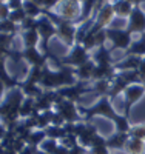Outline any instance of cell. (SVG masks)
<instances>
[{
    "instance_id": "f1b7e54d",
    "label": "cell",
    "mask_w": 145,
    "mask_h": 154,
    "mask_svg": "<svg viewBox=\"0 0 145 154\" xmlns=\"http://www.w3.org/2000/svg\"><path fill=\"white\" fill-rule=\"evenodd\" d=\"M88 152H90V154H111L113 151L108 148L107 142H105V137L100 136V137L96 140V143L88 149Z\"/></svg>"
},
{
    "instance_id": "52a82bcc",
    "label": "cell",
    "mask_w": 145,
    "mask_h": 154,
    "mask_svg": "<svg viewBox=\"0 0 145 154\" xmlns=\"http://www.w3.org/2000/svg\"><path fill=\"white\" fill-rule=\"evenodd\" d=\"M105 34H107V40L111 43L110 49L114 51V49H122V51H127L130 48V45L133 43V34H130L125 29H121V28H107L105 29Z\"/></svg>"
},
{
    "instance_id": "60d3db41",
    "label": "cell",
    "mask_w": 145,
    "mask_h": 154,
    "mask_svg": "<svg viewBox=\"0 0 145 154\" xmlns=\"http://www.w3.org/2000/svg\"><path fill=\"white\" fill-rule=\"evenodd\" d=\"M19 154H36V148H34V146H30V145H26Z\"/></svg>"
},
{
    "instance_id": "bcb514c9",
    "label": "cell",
    "mask_w": 145,
    "mask_h": 154,
    "mask_svg": "<svg viewBox=\"0 0 145 154\" xmlns=\"http://www.w3.org/2000/svg\"><path fill=\"white\" fill-rule=\"evenodd\" d=\"M2 2H3V0H0V3H2Z\"/></svg>"
},
{
    "instance_id": "1f68e13d",
    "label": "cell",
    "mask_w": 145,
    "mask_h": 154,
    "mask_svg": "<svg viewBox=\"0 0 145 154\" xmlns=\"http://www.w3.org/2000/svg\"><path fill=\"white\" fill-rule=\"evenodd\" d=\"M59 146H60V142H59V140L48 139V137H46L39 149H42V151H43V152H46V154H56V152H57V149H59Z\"/></svg>"
},
{
    "instance_id": "836d02e7",
    "label": "cell",
    "mask_w": 145,
    "mask_h": 154,
    "mask_svg": "<svg viewBox=\"0 0 145 154\" xmlns=\"http://www.w3.org/2000/svg\"><path fill=\"white\" fill-rule=\"evenodd\" d=\"M28 17L26 16V12H25V9H17V11H11V14H9V20L11 22H14L16 25H20L25 22V19Z\"/></svg>"
},
{
    "instance_id": "44dd1931",
    "label": "cell",
    "mask_w": 145,
    "mask_h": 154,
    "mask_svg": "<svg viewBox=\"0 0 145 154\" xmlns=\"http://www.w3.org/2000/svg\"><path fill=\"white\" fill-rule=\"evenodd\" d=\"M20 37H22L23 48H37L39 45H40V35H39L36 28L20 31Z\"/></svg>"
},
{
    "instance_id": "30bf717a",
    "label": "cell",
    "mask_w": 145,
    "mask_h": 154,
    "mask_svg": "<svg viewBox=\"0 0 145 154\" xmlns=\"http://www.w3.org/2000/svg\"><path fill=\"white\" fill-rule=\"evenodd\" d=\"M54 111L62 116V119L65 123H76V122H82L84 117L80 111H79V105L74 102H70L67 99H59V102L54 105Z\"/></svg>"
},
{
    "instance_id": "5b68a950",
    "label": "cell",
    "mask_w": 145,
    "mask_h": 154,
    "mask_svg": "<svg viewBox=\"0 0 145 154\" xmlns=\"http://www.w3.org/2000/svg\"><path fill=\"white\" fill-rule=\"evenodd\" d=\"M9 57L12 60L19 62L20 59L25 60L30 66H46L48 65V56H45L40 48H23L22 51H11Z\"/></svg>"
},
{
    "instance_id": "d4e9b609",
    "label": "cell",
    "mask_w": 145,
    "mask_h": 154,
    "mask_svg": "<svg viewBox=\"0 0 145 154\" xmlns=\"http://www.w3.org/2000/svg\"><path fill=\"white\" fill-rule=\"evenodd\" d=\"M46 66H48V65H46ZM46 66H30V71L26 72V77H25L23 82H26V83H34V85H40Z\"/></svg>"
},
{
    "instance_id": "7dc6e473",
    "label": "cell",
    "mask_w": 145,
    "mask_h": 154,
    "mask_svg": "<svg viewBox=\"0 0 145 154\" xmlns=\"http://www.w3.org/2000/svg\"><path fill=\"white\" fill-rule=\"evenodd\" d=\"M111 154H113V152H111Z\"/></svg>"
},
{
    "instance_id": "4316f807",
    "label": "cell",
    "mask_w": 145,
    "mask_h": 154,
    "mask_svg": "<svg viewBox=\"0 0 145 154\" xmlns=\"http://www.w3.org/2000/svg\"><path fill=\"white\" fill-rule=\"evenodd\" d=\"M23 9L26 12V16L31 17V19H39L40 16H43V8L39 5L36 0H25Z\"/></svg>"
},
{
    "instance_id": "8992f818",
    "label": "cell",
    "mask_w": 145,
    "mask_h": 154,
    "mask_svg": "<svg viewBox=\"0 0 145 154\" xmlns=\"http://www.w3.org/2000/svg\"><path fill=\"white\" fill-rule=\"evenodd\" d=\"M52 11L60 19L73 22L74 25H79V20L82 17V3L74 2V0H60L59 5Z\"/></svg>"
},
{
    "instance_id": "74e56055",
    "label": "cell",
    "mask_w": 145,
    "mask_h": 154,
    "mask_svg": "<svg viewBox=\"0 0 145 154\" xmlns=\"http://www.w3.org/2000/svg\"><path fill=\"white\" fill-rule=\"evenodd\" d=\"M23 2L25 0H9L6 3H8L11 11H17V9H23Z\"/></svg>"
},
{
    "instance_id": "8d00e7d4",
    "label": "cell",
    "mask_w": 145,
    "mask_h": 154,
    "mask_svg": "<svg viewBox=\"0 0 145 154\" xmlns=\"http://www.w3.org/2000/svg\"><path fill=\"white\" fill-rule=\"evenodd\" d=\"M9 14H11V9H9L8 3L6 2H2V3H0V20L9 19Z\"/></svg>"
},
{
    "instance_id": "d590c367",
    "label": "cell",
    "mask_w": 145,
    "mask_h": 154,
    "mask_svg": "<svg viewBox=\"0 0 145 154\" xmlns=\"http://www.w3.org/2000/svg\"><path fill=\"white\" fill-rule=\"evenodd\" d=\"M36 2L40 5L43 9H48V11H51V9H54L57 5H59V2L60 0H36Z\"/></svg>"
},
{
    "instance_id": "484cf974",
    "label": "cell",
    "mask_w": 145,
    "mask_h": 154,
    "mask_svg": "<svg viewBox=\"0 0 145 154\" xmlns=\"http://www.w3.org/2000/svg\"><path fill=\"white\" fill-rule=\"evenodd\" d=\"M127 154H145V140L130 137L127 140V145L124 149Z\"/></svg>"
},
{
    "instance_id": "ee69618b",
    "label": "cell",
    "mask_w": 145,
    "mask_h": 154,
    "mask_svg": "<svg viewBox=\"0 0 145 154\" xmlns=\"http://www.w3.org/2000/svg\"><path fill=\"white\" fill-rule=\"evenodd\" d=\"M74 2H79V3H84V0H74Z\"/></svg>"
},
{
    "instance_id": "ba28073f",
    "label": "cell",
    "mask_w": 145,
    "mask_h": 154,
    "mask_svg": "<svg viewBox=\"0 0 145 154\" xmlns=\"http://www.w3.org/2000/svg\"><path fill=\"white\" fill-rule=\"evenodd\" d=\"M91 59L90 53L84 48L82 43H74L73 48H70V53L65 57H59V63L57 65H65V66H71V68H77L84 65L85 62H88Z\"/></svg>"
},
{
    "instance_id": "d6a6232c",
    "label": "cell",
    "mask_w": 145,
    "mask_h": 154,
    "mask_svg": "<svg viewBox=\"0 0 145 154\" xmlns=\"http://www.w3.org/2000/svg\"><path fill=\"white\" fill-rule=\"evenodd\" d=\"M128 134H130V137H136V139L145 140V123L131 125V128H130Z\"/></svg>"
},
{
    "instance_id": "4fadbf2b",
    "label": "cell",
    "mask_w": 145,
    "mask_h": 154,
    "mask_svg": "<svg viewBox=\"0 0 145 154\" xmlns=\"http://www.w3.org/2000/svg\"><path fill=\"white\" fill-rule=\"evenodd\" d=\"M127 31L130 34H143L145 32V11L140 6H134L127 22Z\"/></svg>"
},
{
    "instance_id": "f35d334b",
    "label": "cell",
    "mask_w": 145,
    "mask_h": 154,
    "mask_svg": "<svg viewBox=\"0 0 145 154\" xmlns=\"http://www.w3.org/2000/svg\"><path fill=\"white\" fill-rule=\"evenodd\" d=\"M137 74H139V79H140V83L145 85V57H142V62L137 68Z\"/></svg>"
},
{
    "instance_id": "8fae6325",
    "label": "cell",
    "mask_w": 145,
    "mask_h": 154,
    "mask_svg": "<svg viewBox=\"0 0 145 154\" xmlns=\"http://www.w3.org/2000/svg\"><path fill=\"white\" fill-rule=\"evenodd\" d=\"M57 93L62 99H67L70 102H74L77 103L80 97L87 93H94V86H88V82H82V80H77L74 85H70V86H65V88H60L57 89Z\"/></svg>"
},
{
    "instance_id": "2e32d148",
    "label": "cell",
    "mask_w": 145,
    "mask_h": 154,
    "mask_svg": "<svg viewBox=\"0 0 145 154\" xmlns=\"http://www.w3.org/2000/svg\"><path fill=\"white\" fill-rule=\"evenodd\" d=\"M100 137V134H99V131H97V128L93 125V123H87V128L84 130V133L77 137V140H79V143L80 145H84L85 148H91L94 143H96V140Z\"/></svg>"
},
{
    "instance_id": "cb8c5ba5",
    "label": "cell",
    "mask_w": 145,
    "mask_h": 154,
    "mask_svg": "<svg viewBox=\"0 0 145 154\" xmlns=\"http://www.w3.org/2000/svg\"><path fill=\"white\" fill-rule=\"evenodd\" d=\"M125 56H137V57H145V32L140 34L137 40H133L130 48L125 51Z\"/></svg>"
},
{
    "instance_id": "5bb4252c",
    "label": "cell",
    "mask_w": 145,
    "mask_h": 154,
    "mask_svg": "<svg viewBox=\"0 0 145 154\" xmlns=\"http://www.w3.org/2000/svg\"><path fill=\"white\" fill-rule=\"evenodd\" d=\"M60 96L57 91H45L36 97V106H37V111L39 112H43V111H51L54 109V105L59 102Z\"/></svg>"
},
{
    "instance_id": "e575fe53",
    "label": "cell",
    "mask_w": 145,
    "mask_h": 154,
    "mask_svg": "<svg viewBox=\"0 0 145 154\" xmlns=\"http://www.w3.org/2000/svg\"><path fill=\"white\" fill-rule=\"evenodd\" d=\"M59 142H60V145H63L65 148L71 149V148H74V146L79 143V140H77V137H76V136H73V134H68V136H65L62 140H59Z\"/></svg>"
},
{
    "instance_id": "9a60e30c",
    "label": "cell",
    "mask_w": 145,
    "mask_h": 154,
    "mask_svg": "<svg viewBox=\"0 0 145 154\" xmlns=\"http://www.w3.org/2000/svg\"><path fill=\"white\" fill-rule=\"evenodd\" d=\"M128 139H130V134L128 133L114 131L108 137H105V142H107V145H108V148L111 151H124Z\"/></svg>"
},
{
    "instance_id": "ffe728a7",
    "label": "cell",
    "mask_w": 145,
    "mask_h": 154,
    "mask_svg": "<svg viewBox=\"0 0 145 154\" xmlns=\"http://www.w3.org/2000/svg\"><path fill=\"white\" fill-rule=\"evenodd\" d=\"M0 80L5 83L8 91H9V89H14V88L20 86V82L8 72V69H6V59L0 60Z\"/></svg>"
},
{
    "instance_id": "7a4b0ae2",
    "label": "cell",
    "mask_w": 145,
    "mask_h": 154,
    "mask_svg": "<svg viewBox=\"0 0 145 154\" xmlns=\"http://www.w3.org/2000/svg\"><path fill=\"white\" fill-rule=\"evenodd\" d=\"M25 94L20 88L9 89L5 97L0 100V122H3L8 131H12L17 122L20 120V106Z\"/></svg>"
},
{
    "instance_id": "ab89813d",
    "label": "cell",
    "mask_w": 145,
    "mask_h": 154,
    "mask_svg": "<svg viewBox=\"0 0 145 154\" xmlns=\"http://www.w3.org/2000/svg\"><path fill=\"white\" fill-rule=\"evenodd\" d=\"M70 154H90V152H88V148H85L80 143H77L74 148L70 149Z\"/></svg>"
},
{
    "instance_id": "f546056e",
    "label": "cell",
    "mask_w": 145,
    "mask_h": 154,
    "mask_svg": "<svg viewBox=\"0 0 145 154\" xmlns=\"http://www.w3.org/2000/svg\"><path fill=\"white\" fill-rule=\"evenodd\" d=\"M0 32H2V34L16 35V34H20V26H19V25H16L14 22H11L9 19L0 20Z\"/></svg>"
},
{
    "instance_id": "3957f363",
    "label": "cell",
    "mask_w": 145,
    "mask_h": 154,
    "mask_svg": "<svg viewBox=\"0 0 145 154\" xmlns=\"http://www.w3.org/2000/svg\"><path fill=\"white\" fill-rule=\"evenodd\" d=\"M76 82H77V77H76L74 68L59 65L57 69H51L49 66H46L40 86L46 89V91H57L60 88L74 85Z\"/></svg>"
},
{
    "instance_id": "ac0fdd59",
    "label": "cell",
    "mask_w": 145,
    "mask_h": 154,
    "mask_svg": "<svg viewBox=\"0 0 145 154\" xmlns=\"http://www.w3.org/2000/svg\"><path fill=\"white\" fill-rule=\"evenodd\" d=\"M96 69V62L93 59H90L88 62H85L84 65L74 68L76 77L77 80H82V82H93V74Z\"/></svg>"
},
{
    "instance_id": "b9f144b4",
    "label": "cell",
    "mask_w": 145,
    "mask_h": 154,
    "mask_svg": "<svg viewBox=\"0 0 145 154\" xmlns=\"http://www.w3.org/2000/svg\"><path fill=\"white\" fill-rule=\"evenodd\" d=\"M8 93V89H6V86H5V83L0 80V100H2L3 97H5V94Z\"/></svg>"
},
{
    "instance_id": "83f0119b",
    "label": "cell",
    "mask_w": 145,
    "mask_h": 154,
    "mask_svg": "<svg viewBox=\"0 0 145 154\" xmlns=\"http://www.w3.org/2000/svg\"><path fill=\"white\" fill-rule=\"evenodd\" d=\"M46 131L45 130H34L30 133L28 139H26V145L34 146V148H40V145L43 143V140L46 139Z\"/></svg>"
},
{
    "instance_id": "277c9868",
    "label": "cell",
    "mask_w": 145,
    "mask_h": 154,
    "mask_svg": "<svg viewBox=\"0 0 145 154\" xmlns=\"http://www.w3.org/2000/svg\"><path fill=\"white\" fill-rule=\"evenodd\" d=\"M36 29L39 32V35H40V51L48 56L49 59H54L56 63H59V57H56L54 54H51V51H49V42H51V38L52 37H57V28H56V25L52 23L46 16H40L37 19V25H36Z\"/></svg>"
},
{
    "instance_id": "e0dca14e",
    "label": "cell",
    "mask_w": 145,
    "mask_h": 154,
    "mask_svg": "<svg viewBox=\"0 0 145 154\" xmlns=\"http://www.w3.org/2000/svg\"><path fill=\"white\" fill-rule=\"evenodd\" d=\"M113 51L107 46H99L96 48V53L91 56V59H93L96 62V65H102V66H114V60H113V56H111Z\"/></svg>"
},
{
    "instance_id": "7c38bea8",
    "label": "cell",
    "mask_w": 145,
    "mask_h": 154,
    "mask_svg": "<svg viewBox=\"0 0 145 154\" xmlns=\"http://www.w3.org/2000/svg\"><path fill=\"white\" fill-rule=\"evenodd\" d=\"M122 96H124V116L130 117L133 106L145 96V85H142V83H133V85H130L124 91Z\"/></svg>"
},
{
    "instance_id": "6da1fadb",
    "label": "cell",
    "mask_w": 145,
    "mask_h": 154,
    "mask_svg": "<svg viewBox=\"0 0 145 154\" xmlns=\"http://www.w3.org/2000/svg\"><path fill=\"white\" fill-rule=\"evenodd\" d=\"M79 111H80L85 122L94 119V117H105V119H108L114 125V131L128 133L130 128H131L130 117H127V116H124V114H119L114 109L113 102L110 100L108 96H100V99L96 102L94 105H91L90 108L79 106Z\"/></svg>"
},
{
    "instance_id": "4dcf8cb0",
    "label": "cell",
    "mask_w": 145,
    "mask_h": 154,
    "mask_svg": "<svg viewBox=\"0 0 145 154\" xmlns=\"http://www.w3.org/2000/svg\"><path fill=\"white\" fill-rule=\"evenodd\" d=\"M45 131H46L48 139H54V140H62L65 136H68L65 126H54V125H51V126L46 128Z\"/></svg>"
},
{
    "instance_id": "d6986e66",
    "label": "cell",
    "mask_w": 145,
    "mask_h": 154,
    "mask_svg": "<svg viewBox=\"0 0 145 154\" xmlns=\"http://www.w3.org/2000/svg\"><path fill=\"white\" fill-rule=\"evenodd\" d=\"M140 62H142V57H137V56H125L124 59L117 60L114 63V68H116V71H137Z\"/></svg>"
},
{
    "instance_id": "f6af8a7d",
    "label": "cell",
    "mask_w": 145,
    "mask_h": 154,
    "mask_svg": "<svg viewBox=\"0 0 145 154\" xmlns=\"http://www.w3.org/2000/svg\"><path fill=\"white\" fill-rule=\"evenodd\" d=\"M3 2H9V0H3Z\"/></svg>"
},
{
    "instance_id": "603a6c76",
    "label": "cell",
    "mask_w": 145,
    "mask_h": 154,
    "mask_svg": "<svg viewBox=\"0 0 145 154\" xmlns=\"http://www.w3.org/2000/svg\"><path fill=\"white\" fill-rule=\"evenodd\" d=\"M37 114H39V111L36 106V99L25 97L22 102V106H20V119H30Z\"/></svg>"
},
{
    "instance_id": "9c48e42d",
    "label": "cell",
    "mask_w": 145,
    "mask_h": 154,
    "mask_svg": "<svg viewBox=\"0 0 145 154\" xmlns=\"http://www.w3.org/2000/svg\"><path fill=\"white\" fill-rule=\"evenodd\" d=\"M116 17L114 14V9H113V3L111 2H107L105 5L100 6V9L94 14V23L91 29L88 31L90 34H97L103 29L110 28V23L113 22V19Z\"/></svg>"
},
{
    "instance_id": "7402d4cb",
    "label": "cell",
    "mask_w": 145,
    "mask_h": 154,
    "mask_svg": "<svg viewBox=\"0 0 145 154\" xmlns=\"http://www.w3.org/2000/svg\"><path fill=\"white\" fill-rule=\"evenodd\" d=\"M111 3H113L114 14L117 17H122V19H125V17L128 19L131 11H133V8H134V5L130 3L128 0H111Z\"/></svg>"
},
{
    "instance_id": "7bdbcfd3",
    "label": "cell",
    "mask_w": 145,
    "mask_h": 154,
    "mask_svg": "<svg viewBox=\"0 0 145 154\" xmlns=\"http://www.w3.org/2000/svg\"><path fill=\"white\" fill-rule=\"evenodd\" d=\"M130 3H133L134 6H140V3H145V0H128Z\"/></svg>"
}]
</instances>
